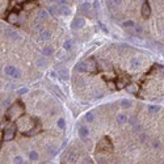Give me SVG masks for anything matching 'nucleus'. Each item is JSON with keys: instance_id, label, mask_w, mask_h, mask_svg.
Listing matches in <instances>:
<instances>
[{"instance_id": "nucleus-40", "label": "nucleus", "mask_w": 164, "mask_h": 164, "mask_svg": "<svg viewBox=\"0 0 164 164\" xmlns=\"http://www.w3.org/2000/svg\"><path fill=\"white\" fill-rule=\"evenodd\" d=\"M106 5H108L109 9H113V8H114V3L113 1H106Z\"/></svg>"}, {"instance_id": "nucleus-9", "label": "nucleus", "mask_w": 164, "mask_h": 164, "mask_svg": "<svg viewBox=\"0 0 164 164\" xmlns=\"http://www.w3.org/2000/svg\"><path fill=\"white\" fill-rule=\"evenodd\" d=\"M78 160H79V155L76 154V152H68L67 154V156H66V162L67 164H75V163H78Z\"/></svg>"}, {"instance_id": "nucleus-15", "label": "nucleus", "mask_w": 164, "mask_h": 164, "mask_svg": "<svg viewBox=\"0 0 164 164\" xmlns=\"http://www.w3.org/2000/svg\"><path fill=\"white\" fill-rule=\"evenodd\" d=\"M51 38V32L50 30H42L39 33V41H49Z\"/></svg>"}, {"instance_id": "nucleus-29", "label": "nucleus", "mask_w": 164, "mask_h": 164, "mask_svg": "<svg viewBox=\"0 0 164 164\" xmlns=\"http://www.w3.org/2000/svg\"><path fill=\"white\" fill-rule=\"evenodd\" d=\"M47 12L51 13V15H58V7H54V5H50L47 8Z\"/></svg>"}, {"instance_id": "nucleus-33", "label": "nucleus", "mask_w": 164, "mask_h": 164, "mask_svg": "<svg viewBox=\"0 0 164 164\" xmlns=\"http://www.w3.org/2000/svg\"><path fill=\"white\" fill-rule=\"evenodd\" d=\"M128 91L130 93H135V92H137V86H134V84H130V86H128Z\"/></svg>"}, {"instance_id": "nucleus-16", "label": "nucleus", "mask_w": 164, "mask_h": 164, "mask_svg": "<svg viewBox=\"0 0 164 164\" xmlns=\"http://www.w3.org/2000/svg\"><path fill=\"white\" fill-rule=\"evenodd\" d=\"M17 20H19V15L16 12L9 13V15H8V17H7L8 24H17Z\"/></svg>"}, {"instance_id": "nucleus-38", "label": "nucleus", "mask_w": 164, "mask_h": 164, "mask_svg": "<svg viewBox=\"0 0 164 164\" xmlns=\"http://www.w3.org/2000/svg\"><path fill=\"white\" fill-rule=\"evenodd\" d=\"M98 26H100V29L103 30L104 33H108V29L105 28V25H104V24H101V22H100V24H98Z\"/></svg>"}, {"instance_id": "nucleus-45", "label": "nucleus", "mask_w": 164, "mask_h": 164, "mask_svg": "<svg viewBox=\"0 0 164 164\" xmlns=\"http://www.w3.org/2000/svg\"><path fill=\"white\" fill-rule=\"evenodd\" d=\"M162 32H163V36H164V25H163V29H162Z\"/></svg>"}, {"instance_id": "nucleus-42", "label": "nucleus", "mask_w": 164, "mask_h": 164, "mask_svg": "<svg viewBox=\"0 0 164 164\" xmlns=\"http://www.w3.org/2000/svg\"><path fill=\"white\" fill-rule=\"evenodd\" d=\"M95 97H96V98L104 97V93H103V92H96V93H95Z\"/></svg>"}, {"instance_id": "nucleus-39", "label": "nucleus", "mask_w": 164, "mask_h": 164, "mask_svg": "<svg viewBox=\"0 0 164 164\" xmlns=\"http://www.w3.org/2000/svg\"><path fill=\"white\" fill-rule=\"evenodd\" d=\"M34 32H42L41 30V24H36L34 25Z\"/></svg>"}, {"instance_id": "nucleus-35", "label": "nucleus", "mask_w": 164, "mask_h": 164, "mask_svg": "<svg viewBox=\"0 0 164 164\" xmlns=\"http://www.w3.org/2000/svg\"><path fill=\"white\" fill-rule=\"evenodd\" d=\"M147 138H148V137H147V134H145V133H140V134H139V139H140V142H146Z\"/></svg>"}, {"instance_id": "nucleus-30", "label": "nucleus", "mask_w": 164, "mask_h": 164, "mask_svg": "<svg viewBox=\"0 0 164 164\" xmlns=\"http://www.w3.org/2000/svg\"><path fill=\"white\" fill-rule=\"evenodd\" d=\"M58 128L62 130L66 128V121H64V118H59L58 120Z\"/></svg>"}, {"instance_id": "nucleus-37", "label": "nucleus", "mask_w": 164, "mask_h": 164, "mask_svg": "<svg viewBox=\"0 0 164 164\" xmlns=\"http://www.w3.org/2000/svg\"><path fill=\"white\" fill-rule=\"evenodd\" d=\"M28 92V87H25V88H21V89H19L17 93L19 95H24V93H26Z\"/></svg>"}, {"instance_id": "nucleus-25", "label": "nucleus", "mask_w": 164, "mask_h": 164, "mask_svg": "<svg viewBox=\"0 0 164 164\" xmlns=\"http://www.w3.org/2000/svg\"><path fill=\"white\" fill-rule=\"evenodd\" d=\"M133 30H134V33H135V34H138V36L143 34V32H145V29H143L142 25H135V28Z\"/></svg>"}, {"instance_id": "nucleus-14", "label": "nucleus", "mask_w": 164, "mask_h": 164, "mask_svg": "<svg viewBox=\"0 0 164 164\" xmlns=\"http://www.w3.org/2000/svg\"><path fill=\"white\" fill-rule=\"evenodd\" d=\"M49 17V12H47L46 9H39L38 13H37V20L38 21H43V20H46Z\"/></svg>"}, {"instance_id": "nucleus-1", "label": "nucleus", "mask_w": 164, "mask_h": 164, "mask_svg": "<svg viewBox=\"0 0 164 164\" xmlns=\"http://www.w3.org/2000/svg\"><path fill=\"white\" fill-rule=\"evenodd\" d=\"M22 112H24V106H22V104L21 103H15L13 105L9 106V109H8V112H7V116L9 117V120H15V118H17L22 114Z\"/></svg>"}, {"instance_id": "nucleus-41", "label": "nucleus", "mask_w": 164, "mask_h": 164, "mask_svg": "<svg viewBox=\"0 0 164 164\" xmlns=\"http://www.w3.org/2000/svg\"><path fill=\"white\" fill-rule=\"evenodd\" d=\"M49 75H50V78H51V79H55L56 76H58V73H56L55 71H50Z\"/></svg>"}, {"instance_id": "nucleus-11", "label": "nucleus", "mask_w": 164, "mask_h": 164, "mask_svg": "<svg viewBox=\"0 0 164 164\" xmlns=\"http://www.w3.org/2000/svg\"><path fill=\"white\" fill-rule=\"evenodd\" d=\"M91 8H92V4L89 1H84L80 4V7H79V11H80L81 13H87V15H89V12H91Z\"/></svg>"}, {"instance_id": "nucleus-4", "label": "nucleus", "mask_w": 164, "mask_h": 164, "mask_svg": "<svg viewBox=\"0 0 164 164\" xmlns=\"http://www.w3.org/2000/svg\"><path fill=\"white\" fill-rule=\"evenodd\" d=\"M5 34H7L8 38L13 39V41H20V39H21V36H20L15 29H12V28H7V29H5Z\"/></svg>"}, {"instance_id": "nucleus-43", "label": "nucleus", "mask_w": 164, "mask_h": 164, "mask_svg": "<svg viewBox=\"0 0 164 164\" xmlns=\"http://www.w3.org/2000/svg\"><path fill=\"white\" fill-rule=\"evenodd\" d=\"M33 7H34V4H25L24 5L25 9H30V8H33Z\"/></svg>"}, {"instance_id": "nucleus-47", "label": "nucleus", "mask_w": 164, "mask_h": 164, "mask_svg": "<svg viewBox=\"0 0 164 164\" xmlns=\"http://www.w3.org/2000/svg\"><path fill=\"white\" fill-rule=\"evenodd\" d=\"M163 164H164V162H163Z\"/></svg>"}, {"instance_id": "nucleus-7", "label": "nucleus", "mask_w": 164, "mask_h": 164, "mask_svg": "<svg viewBox=\"0 0 164 164\" xmlns=\"http://www.w3.org/2000/svg\"><path fill=\"white\" fill-rule=\"evenodd\" d=\"M58 13L62 16H70L71 13V8L66 4H59L58 5Z\"/></svg>"}, {"instance_id": "nucleus-10", "label": "nucleus", "mask_w": 164, "mask_h": 164, "mask_svg": "<svg viewBox=\"0 0 164 164\" xmlns=\"http://www.w3.org/2000/svg\"><path fill=\"white\" fill-rule=\"evenodd\" d=\"M89 129H88V126H86V125H81L80 128H79V137L81 138V139H87L88 138V135H89Z\"/></svg>"}, {"instance_id": "nucleus-46", "label": "nucleus", "mask_w": 164, "mask_h": 164, "mask_svg": "<svg viewBox=\"0 0 164 164\" xmlns=\"http://www.w3.org/2000/svg\"><path fill=\"white\" fill-rule=\"evenodd\" d=\"M0 116H1V108H0Z\"/></svg>"}, {"instance_id": "nucleus-27", "label": "nucleus", "mask_w": 164, "mask_h": 164, "mask_svg": "<svg viewBox=\"0 0 164 164\" xmlns=\"http://www.w3.org/2000/svg\"><path fill=\"white\" fill-rule=\"evenodd\" d=\"M76 71L86 72V63H84V62H80V63H78V66H76Z\"/></svg>"}, {"instance_id": "nucleus-20", "label": "nucleus", "mask_w": 164, "mask_h": 164, "mask_svg": "<svg viewBox=\"0 0 164 164\" xmlns=\"http://www.w3.org/2000/svg\"><path fill=\"white\" fill-rule=\"evenodd\" d=\"M36 64L38 67H41V68H43V67H46L47 66V61H46V58L45 56H41V58H38L36 61Z\"/></svg>"}, {"instance_id": "nucleus-34", "label": "nucleus", "mask_w": 164, "mask_h": 164, "mask_svg": "<svg viewBox=\"0 0 164 164\" xmlns=\"http://www.w3.org/2000/svg\"><path fill=\"white\" fill-rule=\"evenodd\" d=\"M12 78H15V79H19V78H21V71H20L19 68H16V71L13 72V75H12Z\"/></svg>"}, {"instance_id": "nucleus-31", "label": "nucleus", "mask_w": 164, "mask_h": 164, "mask_svg": "<svg viewBox=\"0 0 164 164\" xmlns=\"http://www.w3.org/2000/svg\"><path fill=\"white\" fill-rule=\"evenodd\" d=\"M13 163L15 164H24V159H22V156L17 155V156L13 158Z\"/></svg>"}, {"instance_id": "nucleus-44", "label": "nucleus", "mask_w": 164, "mask_h": 164, "mask_svg": "<svg viewBox=\"0 0 164 164\" xmlns=\"http://www.w3.org/2000/svg\"><path fill=\"white\" fill-rule=\"evenodd\" d=\"M9 103H11V101L9 100H4V101H3V105H7V106H9Z\"/></svg>"}, {"instance_id": "nucleus-36", "label": "nucleus", "mask_w": 164, "mask_h": 164, "mask_svg": "<svg viewBox=\"0 0 164 164\" xmlns=\"http://www.w3.org/2000/svg\"><path fill=\"white\" fill-rule=\"evenodd\" d=\"M56 56H58V59H66V53L62 50V51L58 53V55H56Z\"/></svg>"}, {"instance_id": "nucleus-19", "label": "nucleus", "mask_w": 164, "mask_h": 164, "mask_svg": "<svg viewBox=\"0 0 164 164\" xmlns=\"http://www.w3.org/2000/svg\"><path fill=\"white\" fill-rule=\"evenodd\" d=\"M129 121L128 116L123 114V113H120V114H117V122L120 123V125H123V123H126Z\"/></svg>"}, {"instance_id": "nucleus-5", "label": "nucleus", "mask_w": 164, "mask_h": 164, "mask_svg": "<svg viewBox=\"0 0 164 164\" xmlns=\"http://www.w3.org/2000/svg\"><path fill=\"white\" fill-rule=\"evenodd\" d=\"M84 63H86V71L87 72H96L97 64H96L95 59H88V61H86Z\"/></svg>"}, {"instance_id": "nucleus-8", "label": "nucleus", "mask_w": 164, "mask_h": 164, "mask_svg": "<svg viewBox=\"0 0 164 164\" xmlns=\"http://www.w3.org/2000/svg\"><path fill=\"white\" fill-rule=\"evenodd\" d=\"M56 73H58V76L61 79H63V80H68L70 79V72H68V70H67L66 67H59Z\"/></svg>"}, {"instance_id": "nucleus-28", "label": "nucleus", "mask_w": 164, "mask_h": 164, "mask_svg": "<svg viewBox=\"0 0 164 164\" xmlns=\"http://www.w3.org/2000/svg\"><path fill=\"white\" fill-rule=\"evenodd\" d=\"M160 110L159 105H148V112L150 113H158Z\"/></svg>"}, {"instance_id": "nucleus-17", "label": "nucleus", "mask_w": 164, "mask_h": 164, "mask_svg": "<svg viewBox=\"0 0 164 164\" xmlns=\"http://www.w3.org/2000/svg\"><path fill=\"white\" fill-rule=\"evenodd\" d=\"M28 158H29V160H32V162H37V160L39 159V154L36 150H30V151L28 152Z\"/></svg>"}, {"instance_id": "nucleus-23", "label": "nucleus", "mask_w": 164, "mask_h": 164, "mask_svg": "<svg viewBox=\"0 0 164 164\" xmlns=\"http://www.w3.org/2000/svg\"><path fill=\"white\" fill-rule=\"evenodd\" d=\"M47 152H49V155L54 156V155H56V152H58V148H56V146H54V145H49V147H47Z\"/></svg>"}, {"instance_id": "nucleus-18", "label": "nucleus", "mask_w": 164, "mask_h": 164, "mask_svg": "<svg viewBox=\"0 0 164 164\" xmlns=\"http://www.w3.org/2000/svg\"><path fill=\"white\" fill-rule=\"evenodd\" d=\"M122 28H125V29H134L135 28V22L133 21V20H125V21H122Z\"/></svg>"}, {"instance_id": "nucleus-21", "label": "nucleus", "mask_w": 164, "mask_h": 164, "mask_svg": "<svg viewBox=\"0 0 164 164\" xmlns=\"http://www.w3.org/2000/svg\"><path fill=\"white\" fill-rule=\"evenodd\" d=\"M15 71H16V67L15 66H11V64H9V66H5V68H4V73L7 76H12Z\"/></svg>"}, {"instance_id": "nucleus-22", "label": "nucleus", "mask_w": 164, "mask_h": 164, "mask_svg": "<svg viewBox=\"0 0 164 164\" xmlns=\"http://www.w3.org/2000/svg\"><path fill=\"white\" fill-rule=\"evenodd\" d=\"M121 106H122L123 109H130L133 106V103L130 100H121Z\"/></svg>"}, {"instance_id": "nucleus-13", "label": "nucleus", "mask_w": 164, "mask_h": 164, "mask_svg": "<svg viewBox=\"0 0 164 164\" xmlns=\"http://www.w3.org/2000/svg\"><path fill=\"white\" fill-rule=\"evenodd\" d=\"M54 54V47L51 46V45H46V46L42 49V55L45 56V58H47V56H51Z\"/></svg>"}, {"instance_id": "nucleus-24", "label": "nucleus", "mask_w": 164, "mask_h": 164, "mask_svg": "<svg viewBox=\"0 0 164 164\" xmlns=\"http://www.w3.org/2000/svg\"><path fill=\"white\" fill-rule=\"evenodd\" d=\"M72 46H73V41H72V39H66V41H64V43H63L64 50H71Z\"/></svg>"}, {"instance_id": "nucleus-26", "label": "nucleus", "mask_w": 164, "mask_h": 164, "mask_svg": "<svg viewBox=\"0 0 164 164\" xmlns=\"http://www.w3.org/2000/svg\"><path fill=\"white\" fill-rule=\"evenodd\" d=\"M86 121L88 123L93 122V121H95V114H93V113H91V112H88V113H87V116H86Z\"/></svg>"}, {"instance_id": "nucleus-12", "label": "nucleus", "mask_w": 164, "mask_h": 164, "mask_svg": "<svg viewBox=\"0 0 164 164\" xmlns=\"http://www.w3.org/2000/svg\"><path fill=\"white\" fill-rule=\"evenodd\" d=\"M130 66H131V68H134V70L140 68V67H142V59L138 58V56L131 58V61H130Z\"/></svg>"}, {"instance_id": "nucleus-32", "label": "nucleus", "mask_w": 164, "mask_h": 164, "mask_svg": "<svg viewBox=\"0 0 164 164\" xmlns=\"http://www.w3.org/2000/svg\"><path fill=\"white\" fill-rule=\"evenodd\" d=\"M151 146L154 147L155 150H158V148H160V142H159L158 139H154V140L151 142Z\"/></svg>"}, {"instance_id": "nucleus-2", "label": "nucleus", "mask_w": 164, "mask_h": 164, "mask_svg": "<svg viewBox=\"0 0 164 164\" xmlns=\"http://www.w3.org/2000/svg\"><path fill=\"white\" fill-rule=\"evenodd\" d=\"M15 134H16L15 125H9V126H7V128L4 129V133H3V139H4L5 142H9V140H12L13 138H15Z\"/></svg>"}, {"instance_id": "nucleus-6", "label": "nucleus", "mask_w": 164, "mask_h": 164, "mask_svg": "<svg viewBox=\"0 0 164 164\" xmlns=\"http://www.w3.org/2000/svg\"><path fill=\"white\" fill-rule=\"evenodd\" d=\"M140 12H142L143 19H148L151 16V7H150L148 1H145L142 4V8H140Z\"/></svg>"}, {"instance_id": "nucleus-3", "label": "nucleus", "mask_w": 164, "mask_h": 164, "mask_svg": "<svg viewBox=\"0 0 164 164\" xmlns=\"http://www.w3.org/2000/svg\"><path fill=\"white\" fill-rule=\"evenodd\" d=\"M84 24H86V20H84V17H80V16H78V17H75V19L72 20L71 28H72L73 30L80 29V28L84 26Z\"/></svg>"}]
</instances>
